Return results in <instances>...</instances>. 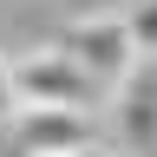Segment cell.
<instances>
[{"label":"cell","instance_id":"obj_1","mask_svg":"<svg viewBox=\"0 0 157 157\" xmlns=\"http://www.w3.org/2000/svg\"><path fill=\"white\" fill-rule=\"evenodd\" d=\"M13 85H20V105H85V111H92V98L105 92L66 46H46V52L13 59Z\"/></svg>","mask_w":157,"mask_h":157},{"label":"cell","instance_id":"obj_2","mask_svg":"<svg viewBox=\"0 0 157 157\" xmlns=\"http://www.w3.org/2000/svg\"><path fill=\"white\" fill-rule=\"evenodd\" d=\"M59 46H66L105 92L137 66V39H131V20H124V13H85V20H72Z\"/></svg>","mask_w":157,"mask_h":157},{"label":"cell","instance_id":"obj_3","mask_svg":"<svg viewBox=\"0 0 157 157\" xmlns=\"http://www.w3.org/2000/svg\"><path fill=\"white\" fill-rule=\"evenodd\" d=\"M13 137H20L26 157H78V151H98V144H105L85 105H20Z\"/></svg>","mask_w":157,"mask_h":157},{"label":"cell","instance_id":"obj_4","mask_svg":"<svg viewBox=\"0 0 157 157\" xmlns=\"http://www.w3.org/2000/svg\"><path fill=\"white\" fill-rule=\"evenodd\" d=\"M105 98H111V144L118 151H157V59H137Z\"/></svg>","mask_w":157,"mask_h":157},{"label":"cell","instance_id":"obj_5","mask_svg":"<svg viewBox=\"0 0 157 157\" xmlns=\"http://www.w3.org/2000/svg\"><path fill=\"white\" fill-rule=\"evenodd\" d=\"M124 20H131V39H137V59H157V0H131Z\"/></svg>","mask_w":157,"mask_h":157},{"label":"cell","instance_id":"obj_6","mask_svg":"<svg viewBox=\"0 0 157 157\" xmlns=\"http://www.w3.org/2000/svg\"><path fill=\"white\" fill-rule=\"evenodd\" d=\"M20 118V85H13V59L0 52V124H13Z\"/></svg>","mask_w":157,"mask_h":157},{"label":"cell","instance_id":"obj_7","mask_svg":"<svg viewBox=\"0 0 157 157\" xmlns=\"http://www.w3.org/2000/svg\"><path fill=\"white\" fill-rule=\"evenodd\" d=\"M78 157H118V144H98V151H78Z\"/></svg>","mask_w":157,"mask_h":157}]
</instances>
